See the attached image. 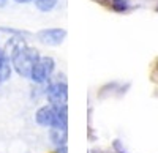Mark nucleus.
Wrapping results in <instances>:
<instances>
[{
    "instance_id": "nucleus-1",
    "label": "nucleus",
    "mask_w": 158,
    "mask_h": 153,
    "mask_svg": "<svg viewBox=\"0 0 158 153\" xmlns=\"http://www.w3.org/2000/svg\"><path fill=\"white\" fill-rule=\"evenodd\" d=\"M40 58L41 57H40L38 50L25 46L24 43L18 44L11 50V63L15 66V70L18 71V74L22 76V78H30L32 70Z\"/></svg>"
},
{
    "instance_id": "nucleus-3",
    "label": "nucleus",
    "mask_w": 158,
    "mask_h": 153,
    "mask_svg": "<svg viewBox=\"0 0 158 153\" xmlns=\"http://www.w3.org/2000/svg\"><path fill=\"white\" fill-rule=\"evenodd\" d=\"M48 99L51 104H67L68 99V88L65 82H52L46 88Z\"/></svg>"
},
{
    "instance_id": "nucleus-10",
    "label": "nucleus",
    "mask_w": 158,
    "mask_h": 153,
    "mask_svg": "<svg viewBox=\"0 0 158 153\" xmlns=\"http://www.w3.org/2000/svg\"><path fill=\"white\" fill-rule=\"evenodd\" d=\"M114 145H115V147L118 148V145H117V144H114ZM118 153H123V150H120V148H118Z\"/></svg>"
},
{
    "instance_id": "nucleus-4",
    "label": "nucleus",
    "mask_w": 158,
    "mask_h": 153,
    "mask_svg": "<svg viewBox=\"0 0 158 153\" xmlns=\"http://www.w3.org/2000/svg\"><path fill=\"white\" fill-rule=\"evenodd\" d=\"M65 36H67V32L63 29H46L36 33V38L43 44H49V46H59Z\"/></svg>"
},
{
    "instance_id": "nucleus-11",
    "label": "nucleus",
    "mask_w": 158,
    "mask_h": 153,
    "mask_svg": "<svg viewBox=\"0 0 158 153\" xmlns=\"http://www.w3.org/2000/svg\"><path fill=\"white\" fill-rule=\"evenodd\" d=\"M97 2H108V0H97Z\"/></svg>"
},
{
    "instance_id": "nucleus-2",
    "label": "nucleus",
    "mask_w": 158,
    "mask_h": 153,
    "mask_svg": "<svg viewBox=\"0 0 158 153\" xmlns=\"http://www.w3.org/2000/svg\"><path fill=\"white\" fill-rule=\"evenodd\" d=\"M54 58H51V57H41L38 60V63L33 66L32 70V74H30V79L36 84H43L46 82L49 78H51V74L52 71H54Z\"/></svg>"
},
{
    "instance_id": "nucleus-9",
    "label": "nucleus",
    "mask_w": 158,
    "mask_h": 153,
    "mask_svg": "<svg viewBox=\"0 0 158 153\" xmlns=\"http://www.w3.org/2000/svg\"><path fill=\"white\" fill-rule=\"evenodd\" d=\"M18 3H27V2H32V0H16Z\"/></svg>"
},
{
    "instance_id": "nucleus-5",
    "label": "nucleus",
    "mask_w": 158,
    "mask_h": 153,
    "mask_svg": "<svg viewBox=\"0 0 158 153\" xmlns=\"http://www.w3.org/2000/svg\"><path fill=\"white\" fill-rule=\"evenodd\" d=\"M11 76V65H10V58L3 50H0V82H5L10 79Z\"/></svg>"
},
{
    "instance_id": "nucleus-6",
    "label": "nucleus",
    "mask_w": 158,
    "mask_h": 153,
    "mask_svg": "<svg viewBox=\"0 0 158 153\" xmlns=\"http://www.w3.org/2000/svg\"><path fill=\"white\" fill-rule=\"evenodd\" d=\"M51 137H52V142L56 145H65L67 142V130H59V128H52L51 131Z\"/></svg>"
},
{
    "instance_id": "nucleus-8",
    "label": "nucleus",
    "mask_w": 158,
    "mask_h": 153,
    "mask_svg": "<svg viewBox=\"0 0 158 153\" xmlns=\"http://www.w3.org/2000/svg\"><path fill=\"white\" fill-rule=\"evenodd\" d=\"M112 8L115 11H123V10H127V3L123 2V0H114V2H112Z\"/></svg>"
},
{
    "instance_id": "nucleus-7",
    "label": "nucleus",
    "mask_w": 158,
    "mask_h": 153,
    "mask_svg": "<svg viewBox=\"0 0 158 153\" xmlns=\"http://www.w3.org/2000/svg\"><path fill=\"white\" fill-rule=\"evenodd\" d=\"M35 5H36V8L40 11L48 13V11H51L57 5V0H35Z\"/></svg>"
}]
</instances>
